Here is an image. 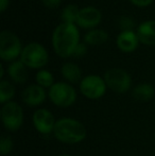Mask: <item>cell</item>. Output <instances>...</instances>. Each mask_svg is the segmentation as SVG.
<instances>
[{
  "instance_id": "cell-17",
  "label": "cell",
  "mask_w": 155,
  "mask_h": 156,
  "mask_svg": "<svg viewBox=\"0 0 155 156\" xmlns=\"http://www.w3.org/2000/svg\"><path fill=\"white\" fill-rule=\"evenodd\" d=\"M154 88L149 83H140L133 89V97L138 101H149L154 96Z\"/></svg>"
},
{
  "instance_id": "cell-18",
  "label": "cell",
  "mask_w": 155,
  "mask_h": 156,
  "mask_svg": "<svg viewBox=\"0 0 155 156\" xmlns=\"http://www.w3.org/2000/svg\"><path fill=\"white\" fill-rule=\"evenodd\" d=\"M79 12H80V9L77 4H68L62 11V14H61L62 21L64 23H73L75 25V23H77Z\"/></svg>"
},
{
  "instance_id": "cell-3",
  "label": "cell",
  "mask_w": 155,
  "mask_h": 156,
  "mask_svg": "<svg viewBox=\"0 0 155 156\" xmlns=\"http://www.w3.org/2000/svg\"><path fill=\"white\" fill-rule=\"evenodd\" d=\"M23 45L15 33L4 30L0 33V58L4 62H14L23 52Z\"/></svg>"
},
{
  "instance_id": "cell-7",
  "label": "cell",
  "mask_w": 155,
  "mask_h": 156,
  "mask_svg": "<svg viewBox=\"0 0 155 156\" xmlns=\"http://www.w3.org/2000/svg\"><path fill=\"white\" fill-rule=\"evenodd\" d=\"M1 120L4 127L11 132L19 129L23 122V113L20 105L16 102H10L3 104L1 108Z\"/></svg>"
},
{
  "instance_id": "cell-4",
  "label": "cell",
  "mask_w": 155,
  "mask_h": 156,
  "mask_svg": "<svg viewBox=\"0 0 155 156\" xmlns=\"http://www.w3.org/2000/svg\"><path fill=\"white\" fill-rule=\"evenodd\" d=\"M49 55L43 45L38 43H30L23 47L20 54V61L32 69H41L47 65Z\"/></svg>"
},
{
  "instance_id": "cell-11",
  "label": "cell",
  "mask_w": 155,
  "mask_h": 156,
  "mask_svg": "<svg viewBox=\"0 0 155 156\" xmlns=\"http://www.w3.org/2000/svg\"><path fill=\"white\" fill-rule=\"evenodd\" d=\"M139 38L137 36V33L135 31H121L117 36L116 45L121 50L122 52L125 53H131L135 51L139 45Z\"/></svg>"
},
{
  "instance_id": "cell-22",
  "label": "cell",
  "mask_w": 155,
  "mask_h": 156,
  "mask_svg": "<svg viewBox=\"0 0 155 156\" xmlns=\"http://www.w3.org/2000/svg\"><path fill=\"white\" fill-rule=\"evenodd\" d=\"M119 27L121 31H134L135 23L131 17L122 16L119 19Z\"/></svg>"
},
{
  "instance_id": "cell-15",
  "label": "cell",
  "mask_w": 155,
  "mask_h": 156,
  "mask_svg": "<svg viewBox=\"0 0 155 156\" xmlns=\"http://www.w3.org/2000/svg\"><path fill=\"white\" fill-rule=\"evenodd\" d=\"M62 76L65 80H67L70 83H78L79 81H82V71L80 67L75 63H66L61 68Z\"/></svg>"
},
{
  "instance_id": "cell-20",
  "label": "cell",
  "mask_w": 155,
  "mask_h": 156,
  "mask_svg": "<svg viewBox=\"0 0 155 156\" xmlns=\"http://www.w3.org/2000/svg\"><path fill=\"white\" fill-rule=\"evenodd\" d=\"M36 82L39 86L44 88H51L52 85L54 84V79L50 71L46 69H41L36 73Z\"/></svg>"
},
{
  "instance_id": "cell-23",
  "label": "cell",
  "mask_w": 155,
  "mask_h": 156,
  "mask_svg": "<svg viewBox=\"0 0 155 156\" xmlns=\"http://www.w3.org/2000/svg\"><path fill=\"white\" fill-rule=\"evenodd\" d=\"M87 52V46L85 43H80L79 45L77 46L76 48L75 52H73V55L72 58H80L82 56H84Z\"/></svg>"
},
{
  "instance_id": "cell-24",
  "label": "cell",
  "mask_w": 155,
  "mask_h": 156,
  "mask_svg": "<svg viewBox=\"0 0 155 156\" xmlns=\"http://www.w3.org/2000/svg\"><path fill=\"white\" fill-rule=\"evenodd\" d=\"M43 4L48 9H56L61 4L62 0H41Z\"/></svg>"
},
{
  "instance_id": "cell-19",
  "label": "cell",
  "mask_w": 155,
  "mask_h": 156,
  "mask_svg": "<svg viewBox=\"0 0 155 156\" xmlns=\"http://www.w3.org/2000/svg\"><path fill=\"white\" fill-rule=\"evenodd\" d=\"M15 94V87L11 82L2 80L0 82V102L2 104L10 102Z\"/></svg>"
},
{
  "instance_id": "cell-2",
  "label": "cell",
  "mask_w": 155,
  "mask_h": 156,
  "mask_svg": "<svg viewBox=\"0 0 155 156\" xmlns=\"http://www.w3.org/2000/svg\"><path fill=\"white\" fill-rule=\"evenodd\" d=\"M53 134L55 138L64 144H78L86 137V129L80 121L72 118L58 120Z\"/></svg>"
},
{
  "instance_id": "cell-13",
  "label": "cell",
  "mask_w": 155,
  "mask_h": 156,
  "mask_svg": "<svg viewBox=\"0 0 155 156\" xmlns=\"http://www.w3.org/2000/svg\"><path fill=\"white\" fill-rule=\"evenodd\" d=\"M136 33L141 44L148 46L155 45V20H147L141 23L137 28Z\"/></svg>"
},
{
  "instance_id": "cell-1",
  "label": "cell",
  "mask_w": 155,
  "mask_h": 156,
  "mask_svg": "<svg viewBox=\"0 0 155 156\" xmlns=\"http://www.w3.org/2000/svg\"><path fill=\"white\" fill-rule=\"evenodd\" d=\"M79 44L80 32L73 23H60L52 33V47L60 58L72 56Z\"/></svg>"
},
{
  "instance_id": "cell-16",
  "label": "cell",
  "mask_w": 155,
  "mask_h": 156,
  "mask_svg": "<svg viewBox=\"0 0 155 156\" xmlns=\"http://www.w3.org/2000/svg\"><path fill=\"white\" fill-rule=\"evenodd\" d=\"M108 39V34L105 30L102 29H93L89 30L84 36V43L87 45H101V44L106 43Z\"/></svg>"
},
{
  "instance_id": "cell-9",
  "label": "cell",
  "mask_w": 155,
  "mask_h": 156,
  "mask_svg": "<svg viewBox=\"0 0 155 156\" xmlns=\"http://www.w3.org/2000/svg\"><path fill=\"white\" fill-rule=\"evenodd\" d=\"M102 20V14L97 8L95 6H85L80 9L79 16L77 19V25L83 29L93 30L96 29L97 26Z\"/></svg>"
},
{
  "instance_id": "cell-25",
  "label": "cell",
  "mask_w": 155,
  "mask_h": 156,
  "mask_svg": "<svg viewBox=\"0 0 155 156\" xmlns=\"http://www.w3.org/2000/svg\"><path fill=\"white\" fill-rule=\"evenodd\" d=\"M129 1L138 8H146V6H149L153 2V0H129Z\"/></svg>"
},
{
  "instance_id": "cell-14",
  "label": "cell",
  "mask_w": 155,
  "mask_h": 156,
  "mask_svg": "<svg viewBox=\"0 0 155 156\" xmlns=\"http://www.w3.org/2000/svg\"><path fill=\"white\" fill-rule=\"evenodd\" d=\"M27 68V66L20 60L12 62L8 67V73L10 76L11 80L15 83H18V84L25 83L28 79Z\"/></svg>"
},
{
  "instance_id": "cell-28",
  "label": "cell",
  "mask_w": 155,
  "mask_h": 156,
  "mask_svg": "<svg viewBox=\"0 0 155 156\" xmlns=\"http://www.w3.org/2000/svg\"><path fill=\"white\" fill-rule=\"evenodd\" d=\"M60 156H71V155H60Z\"/></svg>"
},
{
  "instance_id": "cell-5",
  "label": "cell",
  "mask_w": 155,
  "mask_h": 156,
  "mask_svg": "<svg viewBox=\"0 0 155 156\" xmlns=\"http://www.w3.org/2000/svg\"><path fill=\"white\" fill-rule=\"evenodd\" d=\"M49 98L53 104L60 107H68L77 100L76 89L70 84L65 82H58L49 88Z\"/></svg>"
},
{
  "instance_id": "cell-12",
  "label": "cell",
  "mask_w": 155,
  "mask_h": 156,
  "mask_svg": "<svg viewBox=\"0 0 155 156\" xmlns=\"http://www.w3.org/2000/svg\"><path fill=\"white\" fill-rule=\"evenodd\" d=\"M45 88L38 84H32L28 86L23 93V101L29 106H38L45 101Z\"/></svg>"
},
{
  "instance_id": "cell-10",
  "label": "cell",
  "mask_w": 155,
  "mask_h": 156,
  "mask_svg": "<svg viewBox=\"0 0 155 156\" xmlns=\"http://www.w3.org/2000/svg\"><path fill=\"white\" fill-rule=\"evenodd\" d=\"M55 119L51 112L46 108H39L33 115V124L41 134L47 135L54 131Z\"/></svg>"
},
{
  "instance_id": "cell-8",
  "label": "cell",
  "mask_w": 155,
  "mask_h": 156,
  "mask_svg": "<svg viewBox=\"0 0 155 156\" xmlns=\"http://www.w3.org/2000/svg\"><path fill=\"white\" fill-rule=\"evenodd\" d=\"M106 83L104 79L96 74H89L80 82V90L86 98L96 100L104 96L106 91Z\"/></svg>"
},
{
  "instance_id": "cell-21",
  "label": "cell",
  "mask_w": 155,
  "mask_h": 156,
  "mask_svg": "<svg viewBox=\"0 0 155 156\" xmlns=\"http://www.w3.org/2000/svg\"><path fill=\"white\" fill-rule=\"evenodd\" d=\"M13 141L9 136H2L0 139V152L2 155H6L12 151Z\"/></svg>"
},
{
  "instance_id": "cell-27",
  "label": "cell",
  "mask_w": 155,
  "mask_h": 156,
  "mask_svg": "<svg viewBox=\"0 0 155 156\" xmlns=\"http://www.w3.org/2000/svg\"><path fill=\"white\" fill-rule=\"evenodd\" d=\"M3 73H4L3 66H2V65H0V78H3Z\"/></svg>"
},
{
  "instance_id": "cell-6",
  "label": "cell",
  "mask_w": 155,
  "mask_h": 156,
  "mask_svg": "<svg viewBox=\"0 0 155 156\" xmlns=\"http://www.w3.org/2000/svg\"><path fill=\"white\" fill-rule=\"evenodd\" d=\"M104 81L106 86L113 91L118 94H123L130 89L132 85V79L130 74L120 68H112L104 74Z\"/></svg>"
},
{
  "instance_id": "cell-26",
  "label": "cell",
  "mask_w": 155,
  "mask_h": 156,
  "mask_svg": "<svg viewBox=\"0 0 155 156\" xmlns=\"http://www.w3.org/2000/svg\"><path fill=\"white\" fill-rule=\"evenodd\" d=\"M9 5H10V0H0V12H5Z\"/></svg>"
}]
</instances>
